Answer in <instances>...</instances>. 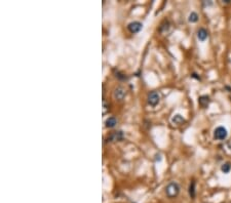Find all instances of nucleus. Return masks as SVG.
<instances>
[{
	"label": "nucleus",
	"instance_id": "1",
	"mask_svg": "<svg viewBox=\"0 0 231 203\" xmlns=\"http://www.w3.org/2000/svg\"><path fill=\"white\" fill-rule=\"evenodd\" d=\"M180 193V186L175 182H170L167 187H165V194L169 198H175L178 196Z\"/></svg>",
	"mask_w": 231,
	"mask_h": 203
},
{
	"label": "nucleus",
	"instance_id": "2",
	"mask_svg": "<svg viewBox=\"0 0 231 203\" xmlns=\"http://www.w3.org/2000/svg\"><path fill=\"white\" fill-rule=\"evenodd\" d=\"M227 129L224 126H218L214 131V137L218 141H224L227 137Z\"/></svg>",
	"mask_w": 231,
	"mask_h": 203
},
{
	"label": "nucleus",
	"instance_id": "3",
	"mask_svg": "<svg viewBox=\"0 0 231 203\" xmlns=\"http://www.w3.org/2000/svg\"><path fill=\"white\" fill-rule=\"evenodd\" d=\"M160 101V94L157 91H151L148 94V103L151 106H156Z\"/></svg>",
	"mask_w": 231,
	"mask_h": 203
},
{
	"label": "nucleus",
	"instance_id": "4",
	"mask_svg": "<svg viewBox=\"0 0 231 203\" xmlns=\"http://www.w3.org/2000/svg\"><path fill=\"white\" fill-rule=\"evenodd\" d=\"M124 134L122 131H114L112 132L111 134L109 135V137H108V142H119L121 141L122 139H123Z\"/></svg>",
	"mask_w": 231,
	"mask_h": 203
},
{
	"label": "nucleus",
	"instance_id": "5",
	"mask_svg": "<svg viewBox=\"0 0 231 203\" xmlns=\"http://www.w3.org/2000/svg\"><path fill=\"white\" fill-rule=\"evenodd\" d=\"M142 27H143L142 23H140V22H133V23H130V24L129 25V30H130V33H138V32L141 31Z\"/></svg>",
	"mask_w": 231,
	"mask_h": 203
},
{
	"label": "nucleus",
	"instance_id": "6",
	"mask_svg": "<svg viewBox=\"0 0 231 203\" xmlns=\"http://www.w3.org/2000/svg\"><path fill=\"white\" fill-rule=\"evenodd\" d=\"M210 102H211V100H210L209 96H201V97H199V99H198V104H199V106L203 108V109L209 107Z\"/></svg>",
	"mask_w": 231,
	"mask_h": 203
},
{
	"label": "nucleus",
	"instance_id": "7",
	"mask_svg": "<svg viewBox=\"0 0 231 203\" xmlns=\"http://www.w3.org/2000/svg\"><path fill=\"white\" fill-rule=\"evenodd\" d=\"M125 96V89L123 87L118 86L117 88H115L114 90V97L116 100H122Z\"/></svg>",
	"mask_w": 231,
	"mask_h": 203
},
{
	"label": "nucleus",
	"instance_id": "8",
	"mask_svg": "<svg viewBox=\"0 0 231 203\" xmlns=\"http://www.w3.org/2000/svg\"><path fill=\"white\" fill-rule=\"evenodd\" d=\"M209 36V33L204 28H199L197 31V38L200 40V41H204L205 39L208 38Z\"/></svg>",
	"mask_w": 231,
	"mask_h": 203
},
{
	"label": "nucleus",
	"instance_id": "9",
	"mask_svg": "<svg viewBox=\"0 0 231 203\" xmlns=\"http://www.w3.org/2000/svg\"><path fill=\"white\" fill-rule=\"evenodd\" d=\"M105 124H106V127H108V128H112L117 124V119L115 117H109V118L106 119Z\"/></svg>",
	"mask_w": 231,
	"mask_h": 203
},
{
	"label": "nucleus",
	"instance_id": "10",
	"mask_svg": "<svg viewBox=\"0 0 231 203\" xmlns=\"http://www.w3.org/2000/svg\"><path fill=\"white\" fill-rule=\"evenodd\" d=\"M172 122L174 124H182V123H184L185 122V119L183 118V116H181L180 114H177V115H175L174 117L172 118Z\"/></svg>",
	"mask_w": 231,
	"mask_h": 203
},
{
	"label": "nucleus",
	"instance_id": "11",
	"mask_svg": "<svg viewBox=\"0 0 231 203\" xmlns=\"http://www.w3.org/2000/svg\"><path fill=\"white\" fill-rule=\"evenodd\" d=\"M198 14H196L195 11H192L191 14H189V17H188V21H189L190 23H196L198 21Z\"/></svg>",
	"mask_w": 231,
	"mask_h": 203
},
{
	"label": "nucleus",
	"instance_id": "12",
	"mask_svg": "<svg viewBox=\"0 0 231 203\" xmlns=\"http://www.w3.org/2000/svg\"><path fill=\"white\" fill-rule=\"evenodd\" d=\"M221 170H222V172H224V174H228V172L231 170V163L230 162H226V163L222 164V166H221Z\"/></svg>",
	"mask_w": 231,
	"mask_h": 203
},
{
	"label": "nucleus",
	"instance_id": "13",
	"mask_svg": "<svg viewBox=\"0 0 231 203\" xmlns=\"http://www.w3.org/2000/svg\"><path fill=\"white\" fill-rule=\"evenodd\" d=\"M189 195L191 198L195 197V182L194 180H192V183L189 186Z\"/></svg>",
	"mask_w": 231,
	"mask_h": 203
},
{
	"label": "nucleus",
	"instance_id": "14",
	"mask_svg": "<svg viewBox=\"0 0 231 203\" xmlns=\"http://www.w3.org/2000/svg\"><path fill=\"white\" fill-rule=\"evenodd\" d=\"M107 103L106 101H103V114H105V113L107 112Z\"/></svg>",
	"mask_w": 231,
	"mask_h": 203
},
{
	"label": "nucleus",
	"instance_id": "15",
	"mask_svg": "<svg viewBox=\"0 0 231 203\" xmlns=\"http://www.w3.org/2000/svg\"><path fill=\"white\" fill-rule=\"evenodd\" d=\"M191 77H193V78H196L197 80H200V77L197 76V74H195V73H193V74L191 75Z\"/></svg>",
	"mask_w": 231,
	"mask_h": 203
}]
</instances>
